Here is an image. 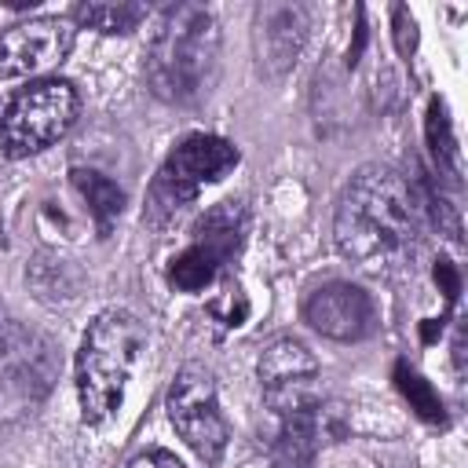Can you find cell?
Returning <instances> with one entry per match:
<instances>
[{"instance_id":"obj_1","label":"cell","mask_w":468,"mask_h":468,"mask_svg":"<svg viewBox=\"0 0 468 468\" xmlns=\"http://www.w3.org/2000/svg\"><path fill=\"white\" fill-rule=\"evenodd\" d=\"M420 230V201L391 165L358 168L336 197L333 238L344 260L362 271L391 267Z\"/></svg>"},{"instance_id":"obj_2","label":"cell","mask_w":468,"mask_h":468,"mask_svg":"<svg viewBox=\"0 0 468 468\" xmlns=\"http://www.w3.org/2000/svg\"><path fill=\"white\" fill-rule=\"evenodd\" d=\"M219 73V26L197 4L165 7L146 48V84L172 106L205 99Z\"/></svg>"},{"instance_id":"obj_3","label":"cell","mask_w":468,"mask_h":468,"mask_svg":"<svg viewBox=\"0 0 468 468\" xmlns=\"http://www.w3.org/2000/svg\"><path fill=\"white\" fill-rule=\"evenodd\" d=\"M143 344L146 329L135 314L117 307L95 314L77 351V402L84 424H106L117 413Z\"/></svg>"},{"instance_id":"obj_4","label":"cell","mask_w":468,"mask_h":468,"mask_svg":"<svg viewBox=\"0 0 468 468\" xmlns=\"http://www.w3.org/2000/svg\"><path fill=\"white\" fill-rule=\"evenodd\" d=\"M80 110V95L62 77H37L0 99V154L29 157L58 143Z\"/></svg>"},{"instance_id":"obj_5","label":"cell","mask_w":468,"mask_h":468,"mask_svg":"<svg viewBox=\"0 0 468 468\" xmlns=\"http://www.w3.org/2000/svg\"><path fill=\"white\" fill-rule=\"evenodd\" d=\"M238 165V146L219 139V135H186L157 168L146 197V219L165 227L176 219L208 183L223 179Z\"/></svg>"},{"instance_id":"obj_6","label":"cell","mask_w":468,"mask_h":468,"mask_svg":"<svg viewBox=\"0 0 468 468\" xmlns=\"http://www.w3.org/2000/svg\"><path fill=\"white\" fill-rule=\"evenodd\" d=\"M241 230H245V208L238 201H219L212 205L197 223H194V238L190 245L172 256L168 263V282L183 292H201L208 289L219 271L230 263V256L241 245Z\"/></svg>"},{"instance_id":"obj_7","label":"cell","mask_w":468,"mask_h":468,"mask_svg":"<svg viewBox=\"0 0 468 468\" xmlns=\"http://www.w3.org/2000/svg\"><path fill=\"white\" fill-rule=\"evenodd\" d=\"M168 420L179 439L208 464H216L230 442V424L219 413L216 380L205 366H183L168 388Z\"/></svg>"},{"instance_id":"obj_8","label":"cell","mask_w":468,"mask_h":468,"mask_svg":"<svg viewBox=\"0 0 468 468\" xmlns=\"http://www.w3.org/2000/svg\"><path fill=\"white\" fill-rule=\"evenodd\" d=\"M77 40V26L62 15H37L0 29V77H37L58 66Z\"/></svg>"},{"instance_id":"obj_9","label":"cell","mask_w":468,"mask_h":468,"mask_svg":"<svg viewBox=\"0 0 468 468\" xmlns=\"http://www.w3.org/2000/svg\"><path fill=\"white\" fill-rule=\"evenodd\" d=\"M256 373H260V384H263V399L278 417L318 406V399H314L318 362H314V355L307 351L303 340H296V336L271 340L260 351Z\"/></svg>"},{"instance_id":"obj_10","label":"cell","mask_w":468,"mask_h":468,"mask_svg":"<svg viewBox=\"0 0 468 468\" xmlns=\"http://www.w3.org/2000/svg\"><path fill=\"white\" fill-rule=\"evenodd\" d=\"M303 318L311 322L314 333L351 344V340H366L377 329V303L362 285L351 282H322L318 289H311V296L303 300Z\"/></svg>"},{"instance_id":"obj_11","label":"cell","mask_w":468,"mask_h":468,"mask_svg":"<svg viewBox=\"0 0 468 468\" xmlns=\"http://www.w3.org/2000/svg\"><path fill=\"white\" fill-rule=\"evenodd\" d=\"M307 40V7L263 4L256 7V55L267 73H285Z\"/></svg>"},{"instance_id":"obj_12","label":"cell","mask_w":468,"mask_h":468,"mask_svg":"<svg viewBox=\"0 0 468 468\" xmlns=\"http://www.w3.org/2000/svg\"><path fill=\"white\" fill-rule=\"evenodd\" d=\"M69 183L88 201V212H91L99 234H110L113 223H117V216H121V208H124V190L110 176H102L95 168H73L69 172Z\"/></svg>"},{"instance_id":"obj_13","label":"cell","mask_w":468,"mask_h":468,"mask_svg":"<svg viewBox=\"0 0 468 468\" xmlns=\"http://www.w3.org/2000/svg\"><path fill=\"white\" fill-rule=\"evenodd\" d=\"M146 18L143 4H77L69 11L73 26H88L95 33H132Z\"/></svg>"},{"instance_id":"obj_14","label":"cell","mask_w":468,"mask_h":468,"mask_svg":"<svg viewBox=\"0 0 468 468\" xmlns=\"http://www.w3.org/2000/svg\"><path fill=\"white\" fill-rule=\"evenodd\" d=\"M395 384H399V391L410 399V406H413L424 420H442V399L431 391V384H428L417 369H410L406 362H399V366H395Z\"/></svg>"},{"instance_id":"obj_15","label":"cell","mask_w":468,"mask_h":468,"mask_svg":"<svg viewBox=\"0 0 468 468\" xmlns=\"http://www.w3.org/2000/svg\"><path fill=\"white\" fill-rule=\"evenodd\" d=\"M208 311H212V318H219L223 325H241L245 314H249V300H245V292H241V285H238L234 278H223V285H219L216 300L208 303Z\"/></svg>"},{"instance_id":"obj_16","label":"cell","mask_w":468,"mask_h":468,"mask_svg":"<svg viewBox=\"0 0 468 468\" xmlns=\"http://www.w3.org/2000/svg\"><path fill=\"white\" fill-rule=\"evenodd\" d=\"M428 143H431L435 161L450 157V165H457V150H453V139H450V121H446L439 102H431V110H428Z\"/></svg>"},{"instance_id":"obj_17","label":"cell","mask_w":468,"mask_h":468,"mask_svg":"<svg viewBox=\"0 0 468 468\" xmlns=\"http://www.w3.org/2000/svg\"><path fill=\"white\" fill-rule=\"evenodd\" d=\"M391 18H395V44H399L402 55H410L413 44H417V22H413V15L406 7H395Z\"/></svg>"},{"instance_id":"obj_18","label":"cell","mask_w":468,"mask_h":468,"mask_svg":"<svg viewBox=\"0 0 468 468\" xmlns=\"http://www.w3.org/2000/svg\"><path fill=\"white\" fill-rule=\"evenodd\" d=\"M128 468H183V461L176 453H168V450H146V453L132 457Z\"/></svg>"},{"instance_id":"obj_19","label":"cell","mask_w":468,"mask_h":468,"mask_svg":"<svg viewBox=\"0 0 468 468\" xmlns=\"http://www.w3.org/2000/svg\"><path fill=\"white\" fill-rule=\"evenodd\" d=\"M15 336H18V325H15V318L7 314V307L0 303V355H7V351H11Z\"/></svg>"}]
</instances>
